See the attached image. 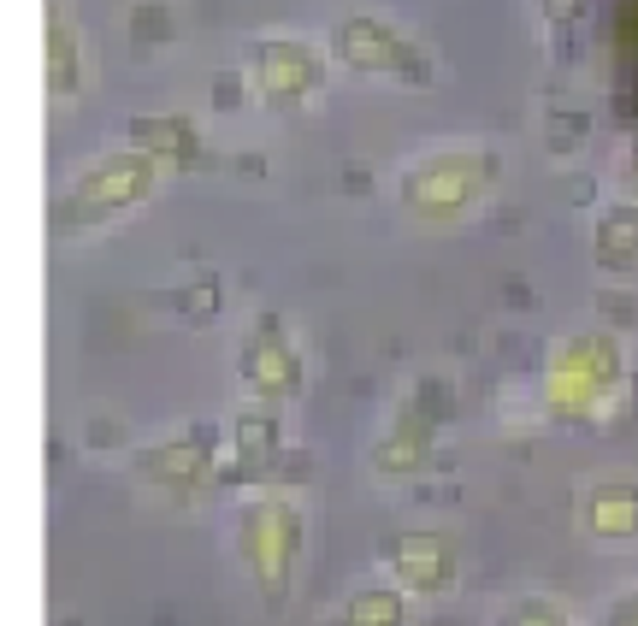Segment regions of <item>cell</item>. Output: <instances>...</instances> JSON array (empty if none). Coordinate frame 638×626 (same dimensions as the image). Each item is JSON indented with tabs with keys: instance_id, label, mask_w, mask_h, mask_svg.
I'll list each match as a JSON object with an SVG mask.
<instances>
[{
	"instance_id": "cell-2",
	"label": "cell",
	"mask_w": 638,
	"mask_h": 626,
	"mask_svg": "<svg viewBox=\"0 0 638 626\" xmlns=\"http://www.w3.org/2000/svg\"><path fill=\"white\" fill-rule=\"evenodd\" d=\"M396 567H402L408 579H420V585L432 591V585H438V579L449 573V556L438 550V544H408V550L396 556Z\"/></svg>"
},
{
	"instance_id": "cell-3",
	"label": "cell",
	"mask_w": 638,
	"mask_h": 626,
	"mask_svg": "<svg viewBox=\"0 0 638 626\" xmlns=\"http://www.w3.org/2000/svg\"><path fill=\"white\" fill-rule=\"evenodd\" d=\"M615 626H638V597L627 603V609H621V615H615Z\"/></svg>"
},
{
	"instance_id": "cell-1",
	"label": "cell",
	"mask_w": 638,
	"mask_h": 626,
	"mask_svg": "<svg viewBox=\"0 0 638 626\" xmlns=\"http://www.w3.org/2000/svg\"><path fill=\"white\" fill-rule=\"evenodd\" d=\"M585 520L603 538H633L638 532V485H603V497L591 502Z\"/></svg>"
}]
</instances>
